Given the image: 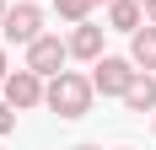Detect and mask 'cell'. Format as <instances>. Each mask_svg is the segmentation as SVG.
Instances as JSON below:
<instances>
[{
    "mask_svg": "<svg viewBox=\"0 0 156 150\" xmlns=\"http://www.w3.org/2000/svg\"><path fill=\"white\" fill-rule=\"evenodd\" d=\"M92 75H76V70H59V75H48V86H43V107L48 113H59V118H86L92 113Z\"/></svg>",
    "mask_w": 156,
    "mask_h": 150,
    "instance_id": "1",
    "label": "cell"
},
{
    "mask_svg": "<svg viewBox=\"0 0 156 150\" xmlns=\"http://www.w3.org/2000/svg\"><path fill=\"white\" fill-rule=\"evenodd\" d=\"M0 32H5V43H22V48H27L32 38L43 32V11H38V0H16V5H5Z\"/></svg>",
    "mask_w": 156,
    "mask_h": 150,
    "instance_id": "2",
    "label": "cell"
},
{
    "mask_svg": "<svg viewBox=\"0 0 156 150\" xmlns=\"http://www.w3.org/2000/svg\"><path fill=\"white\" fill-rule=\"evenodd\" d=\"M135 75H140V64H135V59H113V54L92 59V86L102 91V97H124Z\"/></svg>",
    "mask_w": 156,
    "mask_h": 150,
    "instance_id": "3",
    "label": "cell"
},
{
    "mask_svg": "<svg viewBox=\"0 0 156 150\" xmlns=\"http://www.w3.org/2000/svg\"><path fill=\"white\" fill-rule=\"evenodd\" d=\"M65 59H70V48H65V38H54V32H38L27 43V70H38V75H59Z\"/></svg>",
    "mask_w": 156,
    "mask_h": 150,
    "instance_id": "4",
    "label": "cell"
},
{
    "mask_svg": "<svg viewBox=\"0 0 156 150\" xmlns=\"http://www.w3.org/2000/svg\"><path fill=\"white\" fill-rule=\"evenodd\" d=\"M0 86H5V102H11L16 113H22V107H38V102H43V75H38V70H27V64H22V70H11Z\"/></svg>",
    "mask_w": 156,
    "mask_h": 150,
    "instance_id": "5",
    "label": "cell"
},
{
    "mask_svg": "<svg viewBox=\"0 0 156 150\" xmlns=\"http://www.w3.org/2000/svg\"><path fill=\"white\" fill-rule=\"evenodd\" d=\"M65 48H70V59H102V27H97L92 16L76 22V32L65 38Z\"/></svg>",
    "mask_w": 156,
    "mask_h": 150,
    "instance_id": "6",
    "label": "cell"
},
{
    "mask_svg": "<svg viewBox=\"0 0 156 150\" xmlns=\"http://www.w3.org/2000/svg\"><path fill=\"white\" fill-rule=\"evenodd\" d=\"M129 59L140 64V70H156V27H151V22L129 32Z\"/></svg>",
    "mask_w": 156,
    "mask_h": 150,
    "instance_id": "7",
    "label": "cell"
},
{
    "mask_svg": "<svg viewBox=\"0 0 156 150\" xmlns=\"http://www.w3.org/2000/svg\"><path fill=\"white\" fill-rule=\"evenodd\" d=\"M124 107H129V113H156V80H151V75H135V80H129Z\"/></svg>",
    "mask_w": 156,
    "mask_h": 150,
    "instance_id": "8",
    "label": "cell"
},
{
    "mask_svg": "<svg viewBox=\"0 0 156 150\" xmlns=\"http://www.w3.org/2000/svg\"><path fill=\"white\" fill-rule=\"evenodd\" d=\"M140 16H145L140 0H108V22H113L119 32H135V27H140Z\"/></svg>",
    "mask_w": 156,
    "mask_h": 150,
    "instance_id": "9",
    "label": "cell"
},
{
    "mask_svg": "<svg viewBox=\"0 0 156 150\" xmlns=\"http://www.w3.org/2000/svg\"><path fill=\"white\" fill-rule=\"evenodd\" d=\"M92 5H97V0H54V11H59L65 22H86V16H92Z\"/></svg>",
    "mask_w": 156,
    "mask_h": 150,
    "instance_id": "10",
    "label": "cell"
},
{
    "mask_svg": "<svg viewBox=\"0 0 156 150\" xmlns=\"http://www.w3.org/2000/svg\"><path fill=\"white\" fill-rule=\"evenodd\" d=\"M11 129H16V107L0 102V134H11Z\"/></svg>",
    "mask_w": 156,
    "mask_h": 150,
    "instance_id": "11",
    "label": "cell"
},
{
    "mask_svg": "<svg viewBox=\"0 0 156 150\" xmlns=\"http://www.w3.org/2000/svg\"><path fill=\"white\" fill-rule=\"evenodd\" d=\"M5 75H11V64H5V48H0V80H5Z\"/></svg>",
    "mask_w": 156,
    "mask_h": 150,
    "instance_id": "12",
    "label": "cell"
},
{
    "mask_svg": "<svg viewBox=\"0 0 156 150\" xmlns=\"http://www.w3.org/2000/svg\"><path fill=\"white\" fill-rule=\"evenodd\" d=\"M145 22H151V27H156V0H151V5H145Z\"/></svg>",
    "mask_w": 156,
    "mask_h": 150,
    "instance_id": "13",
    "label": "cell"
},
{
    "mask_svg": "<svg viewBox=\"0 0 156 150\" xmlns=\"http://www.w3.org/2000/svg\"><path fill=\"white\" fill-rule=\"evenodd\" d=\"M76 150H97V145H76Z\"/></svg>",
    "mask_w": 156,
    "mask_h": 150,
    "instance_id": "14",
    "label": "cell"
},
{
    "mask_svg": "<svg viewBox=\"0 0 156 150\" xmlns=\"http://www.w3.org/2000/svg\"><path fill=\"white\" fill-rule=\"evenodd\" d=\"M0 16H5V0H0Z\"/></svg>",
    "mask_w": 156,
    "mask_h": 150,
    "instance_id": "15",
    "label": "cell"
},
{
    "mask_svg": "<svg viewBox=\"0 0 156 150\" xmlns=\"http://www.w3.org/2000/svg\"><path fill=\"white\" fill-rule=\"evenodd\" d=\"M140 5H151V0H140Z\"/></svg>",
    "mask_w": 156,
    "mask_h": 150,
    "instance_id": "16",
    "label": "cell"
},
{
    "mask_svg": "<svg viewBox=\"0 0 156 150\" xmlns=\"http://www.w3.org/2000/svg\"><path fill=\"white\" fill-rule=\"evenodd\" d=\"M151 129H156V118H151Z\"/></svg>",
    "mask_w": 156,
    "mask_h": 150,
    "instance_id": "17",
    "label": "cell"
}]
</instances>
